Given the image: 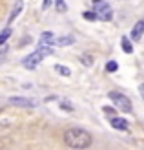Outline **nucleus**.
<instances>
[{"label": "nucleus", "mask_w": 144, "mask_h": 150, "mask_svg": "<svg viewBox=\"0 0 144 150\" xmlns=\"http://www.w3.org/2000/svg\"><path fill=\"white\" fill-rule=\"evenodd\" d=\"M62 139H64V145L70 148H89L93 143L91 134L82 128H67L62 134Z\"/></svg>", "instance_id": "1"}, {"label": "nucleus", "mask_w": 144, "mask_h": 150, "mask_svg": "<svg viewBox=\"0 0 144 150\" xmlns=\"http://www.w3.org/2000/svg\"><path fill=\"white\" fill-rule=\"evenodd\" d=\"M51 53H53V50L48 44H40L39 50L33 51L31 55H27L24 61H22V64H24V68H27V70H35L37 66H39V62H42V59L46 55H51Z\"/></svg>", "instance_id": "2"}, {"label": "nucleus", "mask_w": 144, "mask_h": 150, "mask_svg": "<svg viewBox=\"0 0 144 150\" xmlns=\"http://www.w3.org/2000/svg\"><path fill=\"white\" fill-rule=\"evenodd\" d=\"M108 97H110V101L115 104L117 110H120V112H131L133 104H131V101H130V97H126V95L119 93V92H110Z\"/></svg>", "instance_id": "3"}, {"label": "nucleus", "mask_w": 144, "mask_h": 150, "mask_svg": "<svg viewBox=\"0 0 144 150\" xmlns=\"http://www.w3.org/2000/svg\"><path fill=\"white\" fill-rule=\"evenodd\" d=\"M95 2V6H93V11L97 13V18H100V20H104V22H108V20H111V17H113V11H111V7L104 2V0H93Z\"/></svg>", "instance_id": "4"}, {"label": "nucleus", "mask_w": 144, "mask_h": 150, "mask_svg": "<svg viewBox=\"0 0 144 150\" xmlns=\"http://www.w3.org/2000/svg\"><path fill=\"white\" fill-rule=\"evenodd\" d=\"M9 104L13 106H20V108H33L37 106V101L35 99H27V97H9Z\"/></svg>", "instance_id": "5"}, {"label": "nucleus", "mask_w": 144, "mask_h": 150, "mask_svg": "<svg viewBox=\"0 0 144 150\" xmlns=\"http://www.w3.org/2000/svg\"><path fill=\"white\" fill-rule=\"evenodd\" d=\"M110 125H111L115 130H122V132L128 130V121H126L124 117H111V119H110Z\"/></svg>", "instance_id": "6"}, {"label": "nucleus", "mask_w": 144, "mask_h": 150, "mask_svg": "<svg viewBox=\"0 0 144 150\" xmlns=\"http://www.w3.org/2000/svg\"><path fill=\"white\" fill-rule=\"evenodd\" d=\"M142 31H144V22H142V20H139L137 24L133 26V29H131V40L139 42V40L142 39Z\"/></svg>", "instance_id": "7"}, {"label": "nucleus", "mask_w": 144, "mask_h": 150, "mask_svg": "<svg viewBox=\"0 0 144 150\" xmlns=\"http://www.w3.org/2000/svg\"><path fill=\"white\" fill-rule=\"evenodd\" d=\"M22 7H24V0H17L15 2V7H13V11H11V15H9V22H13L15 18L20 15V11H22Z\"/></svg>", "instance_id": "8"}, {"label": "nucleus", "mask_w": 144, "mask_h": 150, "mask_svg": "<svg viewBox=\"0 0 144 150\" xmlns=\"http://www.w3.org/2000/svg\"><path fill=\"white\" fill-rule=\"evenodd\" d=\"M120 46H122V51H124V53H133V44L130 42V39H128V37H122Z\"/></svg>", "instance_id": "9"}, {"label": "nucleus", "mask_w": 144, "mask_h": 150, "mask_svg": "<svg viewBox=\"0 0 144 150\" xmlns=\"http://www.w3.org/2000/svg\"><path fill=\"white\" fill-rule=\"evenodd\" d=\"M53 40H55V37H53L51 31H44V33L40 35V44H48V46H51Z\"/></svg>", "instance_id": "10"}, {"label": "nucleus", "mask_w": 144, "mask_h": 150, "mask_svg": "<svg viewBox=\"0 0 144 150\" xmlns=\"http://www.w3.org/2000/svg\"><path fill=\"white\" fill-rule=\"evenodd\" d=\"M75 39L73 37H60V39L53 40V44H57V46H67V44H73Z\"/></svg>", "instance_id": "11"}, {"label": "nucleus", "mask_w": 144, "mask_h": 150, "mask_svg": "<svg viewBox=\"0 0 144 150\" xmlns=\"http://www.w3.org/2000/svg\"><path fill=\"white\" fill-rule=\"evenodd\" d=\"M55 71H58L60 75H64V77H70V75H71V70H70V68H66V66H60V64L55 66Z\"/></svg>", "instance_id": "12"}, {"label": "nucleus", "mask_w": 144, "mask_h": 150, "mask_svg": "<svg viewBox=\"0 0 144 150\" xmlns=\"http://www.w3.org/2000/svg\"><path fill=\"white\" fill-rule=\"evenodd\" d=\"M9 37H11V29H9V28H6L4 31H0V46H2V44L9 39Z\"/></svg>", "instance_id": "13"}, {"label": "nucleus", "mask_w": 144, "mask_h": 150, "mask_svg": "<svg viewBox=\"0 0 144 150\" xmlns=\"http://www.w3.org/2000/svg\"><path fill=\"white\" fill-rule=\"evenodd\" d=\"M117 70H119V64L115 61H108V62H106V71H108V73H113Z\"/></svg>", "instance_id": "14"}, {"label": "nucleus", "mask_w": 144, "mask_h": 150, "mask_svg": "<svg viewBox=\"0 0 144 150\" xmlns=\"http://www.w3.org/2000/svg\"><path fill=\"white\" fill-rule=\"evenodd\" d=\"M80 62L84 66H91L93 64V55H80Z\"/></svg>", "instance_id": "15"}, {"label": "nucleus", "mask_w": 144, "mask_h": 150, "mask_svg": "<svg viewBox=\"0 0 144 150\" xmlns=\"http://www.w3.org/2000/svg\"><path fill=\"white\" fill-rule=\"evenodd\" d=\"M82 17H84L86 20H89V22H93V20H98V18H97V13H95V11H84V13H82Z\"/></svg>", "instance_id": "16"}, {"label": "nucleus", "mask_w": 144, "mask_h": 150, "mask_svg": "<svg viewBox=\"0 0 144 150\" xmlns=\"http://www.w3.org/2000/svg\"><path fill=\"white\" fill-rule=\"evenodd\" d=\"M60 108L66 110V112H73V104L67 103V101H62V103H60Z\"/></svg>", "instance_id": "17"}, {"label": "nucleus", "mask_w": 144, "mask_h": 150, "mask_svg": "<svg viewBox=\"0 0 144 150\" xmlns=\"http://www.w3.org/2000/svg\"><path fill=\"white\" fill-rule=\"evenodd\" d=\"M55 6H57L58 11H66L67 9V6L64 4V0H55Z\"/></svg>", "instance_id": "18"}]
</instances>
